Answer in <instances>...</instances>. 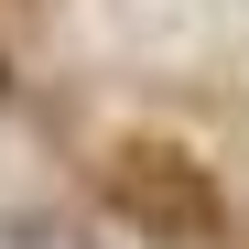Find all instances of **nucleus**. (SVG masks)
I'll return each mask as SVG.
<instances>
[{
  "label": "nucleus",
  "instance_id": "f257e3e1",
  "mask_svg": "<svg viewBox=\"0 0 249 249\" xmlns=\"http://www.w3.org/2000/svg\"><path fill=\"white\" fill-rule=\"evenodd\" d=\"M108 206H119L152 249H217V228H228L217 174H206L195 152H174V141H130V152H108Z\"/></svg>",
  "mask_w": 249,
  "mask_h": 249
}]
</instances>
